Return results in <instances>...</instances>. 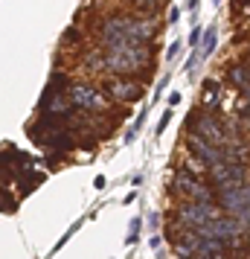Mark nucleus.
Returning a JSON list of instances; mask_svg holds the SVG:
<instances>
[{"label":"nucleus","mask_w":250,"mask_h":259,"mask_svg":"<svg viewBox=\"0 0 250 259\" xmlns=\"http://www.w3.org/2000/svg\"><path fill=\"white\" fill-rule=\"evenodd\" d=\"M105 94L111 96V99H117V102H137V99L143 96V91H140L137 82H128L125 76H119V79H111V82L105 84Z\"/></svg>","instance_id":"4"},{"label":"nucleus","mask_w":250,"mask_h":259,"mask_svg":"<svg viewBox=\"0 0 250 259\" xmlns=\"http://www.w3.org/2000/svg\"><path fill=\"white\" fill-rule=\"evenodd\" d=\"M221 99H224V91H221V84L218 82H207L204 84V94H201V108L204 111H215V108L221 105Z\"/></svg>","instance_id":"6"},{"label":"nucleus","mask_w":250,"mask_h":259,"mask_svg":"<svg viewBox=\"0 0 250 259\" xmlns=\"http://www.w3.org/2000/svg\"><path fill=\"white\" fill-rule=\"evenodd\" d=\"M210 178H213V187H218L221 192H227V189L244 187L247 169H244L241 163H218V166L210 169Z\"/></svg>","instance_id":"2"},{"label":"nucleus","mask_w":250,"mask_h":259,"mask_svg":"<svg viewBox=\"0 0 250 259\" xmlns=\"http://www.w3.org/2000/svg\"><path fill=\"white\" fill-rule=\"evenodd\" d=\"M70 102L76 108H82V111H99V108H105V94L90 88V84H73Z\"/></svg>","instance_id":"3"},{"label":"nucleus","mask_w":250,"mask_h":259,"mask_svg":"<svg viewBox=\"0 0 250 259\" xmlns=\"http://www.w3.org/2000/svg\"><path fill=\"white\" fill-rule=\"evenodd\" d=\"M189 152L198 154V157H201L210 169H213V166H218V163H224V149H218V146L201 140V137H189Z\"/></svg>","instance_id":"5"},{"label":"nucleus","mask_w":250,"mask_h":259,"mask_svg":"<svg viewBox=\"0 0 250 259\" xmlns=\"http://www.w3.org/2000/svg\"><path fill=\"white\" fill-rule=\"evenodd\" d=\"M241 96H244V99L250 102V84H247V88H241Z\"/></svg>","instance_id":"8"},{"label":"nucleus","mask_w":250,"mask_h":259,"mask_svg":"<svg viewBox=\"0 0 250 259\" xmlns=\"http://www.w3.org/2000/svg\"><path fill=\"white\" fill-rule=\"evenodd\" d=\"M227 82L236 84L238 91H241V88H247V84H250V67H247V64H233V67L227 70Z\"/></svg>","instance_id":"7"},{"label":"nucleus","mask_w":250,"mask_h":259,"mask_svg":"<svg viewBox=\"0 0 250 259\" xmlns=\"http://www.w3.org/2000/svg\"><path fill=\"white\" fill-rule=\"evenodd\" d=\"M189 128H198V137L207 143H213V146H230V137H227V128L218 122V119L210 114V111H201V114H195V117H189Z\"/></svg>","instance_id":"1"}]
</instances>
